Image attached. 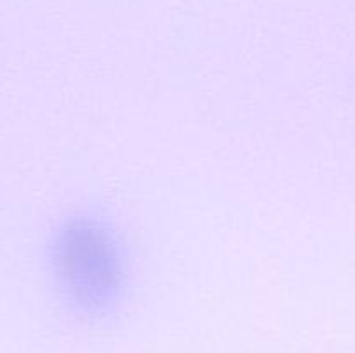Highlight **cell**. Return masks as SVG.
Here are the masks:
<instances>
[{"label": "cell", "mask_w": 355, "mask_h": 353, "mask_svg": "<svg viewBox=\"0 0 355 353\" xmlns=\"http://www.w3.org/2000/svg\"><path fill=\"white\" fill-rule=\"evenodd\" d=\"M54 273L68 298L83 308H99L111 300L123 277V256L106 225L71 220L54 242Z\"/></svg>", "instance_id": "6da1fadb"}]
</instances>
